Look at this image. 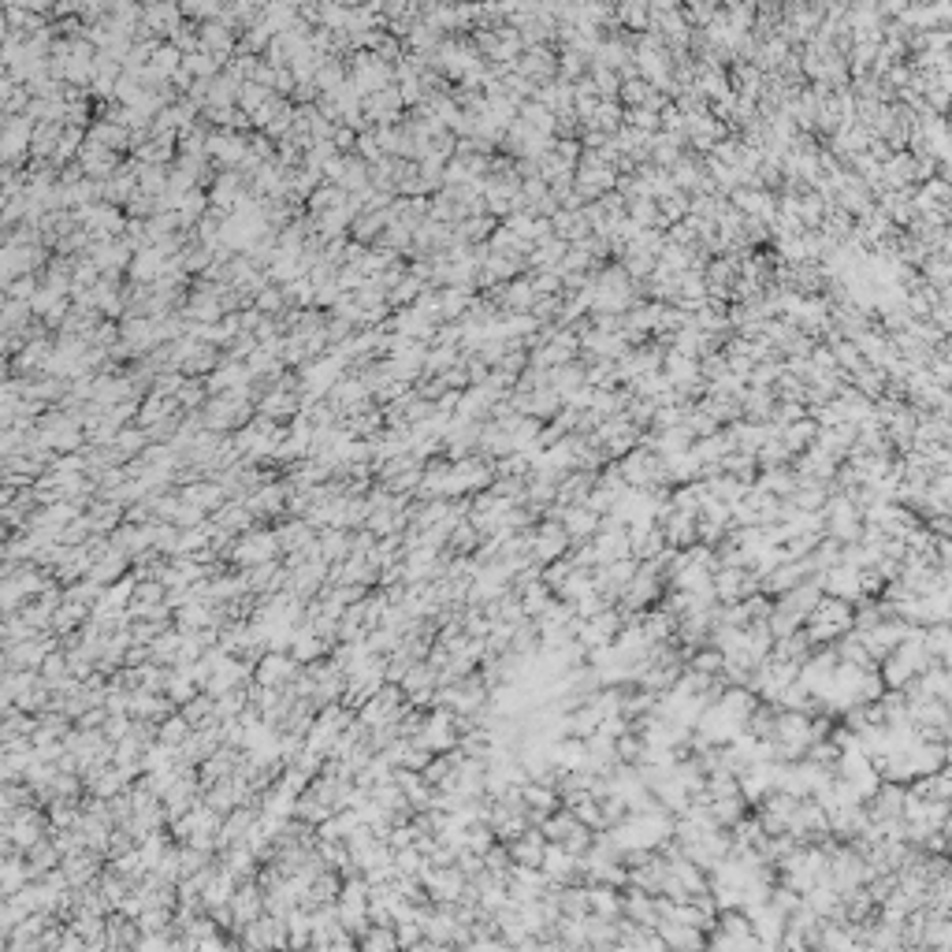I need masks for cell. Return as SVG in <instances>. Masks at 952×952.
Segmentation results:
<instances>
[{
    "label": "cell",
    "mask_w": 952,
    "mask_h": 952,
    "mask_svg": "<svg viewBox=\"0 0 952 952\" xmlns=\"http://www.w3.org/2000/svg\"><path fill=\"white\" fill-rule=\"evenodd\" d=\"M844 632H852V603L822 596L818 606L808 614V622H803V637L811 640V647H830Z\"/></svg>",
    "instance_id": "1"
},
{
    "label": "cell",
    "mask_w": 952,
    "mask_h": 952,
    "mask_svg": "<svg viewBox=\"0 0 952 952\" xmlns=\"http://www.w3.org/2000/svg\"><path fill=\"white\" fill-rule=\"evenodd\" d=\"M907 629L912 625H904L900 618H885V622H878L875 629H867V632H856L859 637V644H863V651H867V659H871L875 666L885 659V655H893L897 647H900V640L907 637Z\"/></svg>",
    "instance_id": "2"
},
{
    "label": "cell",
    "mask_w": 952,
    "mask_h": 952,
    "mask_svg": "<svg viewBox=\"0 0 952 952\" xmlns=\"http://www.w3.org/2000/svg\"><path fill=\"white\" fill-rule=\"evenodd\" d=\"M514 71L528 82H536V86H547V82L558 78V53L551 45H536V49H525L514 63Z\"/></svg>",
    "instance_id": "3"
},
{
    "label": "cell",
    "mask_w": 952,
    "mask_h": 952,
    "mask_svg": "<svg viewBox=\"0 0 952 952\" xmlns=\"http://www.w3.org/2000/svg\"><path fill=\"white\" fill-rule=\"evenodd\" d=\"M625 540H629L632 562H651L655 555H663V547H666L659 525H632V528H625Z\"/></svg>",
    "instance_id": "4"
},
{
    "label": "cell",
    "mask_w": 952,
    "mask_h": 952,
    "mask_svg": "<svg viewBox=\"0 0 952 952\" xmlns=\"http://www.w3.org/2000/svg\"><path fill=\"white\" fill-rule=\"evenodd\" d=\"M543 852H547V841H543V834L536 826H528L517 841L506 844V856H510L514 867H536V871H540Z\"/></svg>",
    "instance_id": "5"
},
{
    "label": "cell",
    "mask_w": 952,
    "mask_h": 952,
    "mask_svg": "<svg viewBox=\"0 0 952 952\" xmlns=\"http://www.w3.org/2000/svg\"><path fill=\"white\" fill-rule=\"evenodd\" d=\"M566 528V536H569V547H577V543H588L591 536L599 533V514H591L588 506H566V514L558 521Z\"/></svg>",
    "instance_id": "6"
},
{
    "label": "cell",
    "mask_w": 952,
    "mask_h": 952,
    "mask_svg": "<svg viewBox=\"0 0 952 952\" xmlns=\"http://www.w3.org/2000/svg\"><path fill=\"white\" fill-rule=\"evenodd\" d=\"M752 488L755 492H763L770 499H789L796 492V473H793V465H785V469H767V473H759L752 480Z\"/></svg>",
    "instance_id": "7"
},
{
    "label": "cell",
    "mask_w": 952,
    "mask_h": 952,
    "mask_svg": "<svg viewBox=\"0 0 952 952\" xmlns=\"http://www.w3.org/2000/svg\"><path fill=\"white\" fill-rule=\"evenodd\" d=\"M815 435H818V428H815V420L811 417H803V420H793V425H785V428H777V439H781V447H785L793 458L796 454H803L815 443Z\"/></svg>",
    "instance_id": "8"
},
{
    "label": "cell",
    "mask_w": 952,
    "mask_h": 952,
    "mask_svg": "<svg viewBox=\"0 0 952 952\" xmlns=\"http://www.w3.org/2000/svg\"><path fill=\"white\" fill-rule=\"evenodd\" d=\"M536 101L551 116H566V112H574V86L562 82V78H555V82H547V86L536 90Z\"/></svg>",
    "instance_id": "9"
},
{
    "label": "cell",
    "mask_w": 952,
    "mask_h": 952,
    "mask_svg": "<svg viewBox=\"0 0 952 952\" xmlns=\"http://www.w3.org/2000/svg\"><path fill=\"white\" fill-rule=\"evenodd\" d=\"M547 387H551L558 398H569L574 391L584 387V365L569 362V365H558V369H547Z\"/></svg>",
    "instance_id": "10"
},
{
    "label": "cell",
    "mask_w": 952,
    "mask_h": 952,
    "mask_svg": "<svg viewBox=\"0 0 952 952\" xmlns=\"http://www.w3.org/2000/svg\"><path fill=\"white\" fill-rule=\"evenodd\" d=\"M685 150H688V145H685V138H677V134H663V131H659V134L651 138V157H647V160H651L655 167H666V172H670V167L685 157Z\"/></svg>",
    "instance_id": "11"
},
{
    "label": "cell",
    "mask_w": 952,
    "mask_h": 952,
    "mask_svg": "<svg viewBox=\"0 0 952 952\" xmlns=\"http://www.w3.org/2000/svg\"><path fill=\"white\" fill-rule=\"evenodd\" d=\"M622 123H625V109H622V104L618 101H599L596 116H591L588 123H581V126H588V131H599L606 138H614L622 131Z\"/></svg>",
    "instance_id": "12"
},
{
    "label": "cell",
    "mask_w": 952,
    "mask_h": 952,
    "mask_svg": "<svg viewBox=\"0 0 952 952\" xmlns=\"http://www.w3.org/2000/svg\"><path fill=\"white\" fill-rule=\"evenodd\" d=\"M655 205H659V231H670L673 224H681L688 216V198L677 194V190H673V194H666V198H659Z\"/></svg>",
    "instance_id": "13"
},
{
    "label": "cell",
    "mask_w": 952,
    "mask_h": 952,
    "mask_svg": "<svg viewBox=\"0 0 952 952\" xmlns=\"http://www.w3.org/2000/svg\"><path fill=\"white\" fill-rule=\"evenodd\" d=\"M785 465H793V454L781 447V439H770L763 443V447L755 451V469L759 473H767V469H785Z\"/></svg>",
    "instance_id": "14"
},
{
    "label": "cell",
    "mask_w": 952,
    "mask_h": 952,
    "mask_svg": "<svg viewBox=\"0 0 952 952\" xmlns=\"http://www.w3.org/2000/svg\"><path fill=\"white\" fill-rule=\"evenodd\" d=\"M584 75H588V60L581 53H574V49H558V78L574 86V82H581Z\"/></svg>",
    "instance_id": "15"
},
{
    "label": "cell",
    "mask_w": 952,
    "mask_h": 952,
    "mask_svg": "<svg viewBox=\"0 0 952 952\" xmlns=\"http://www.w3.org/2000/svg\"><path fill=\"white\" fill-rule=\"evenodd\" d=\"M625 216L637 224L640 231H651V227H659V205H655V201H629L625 205Z\"/></svg>",
    "instance_id": "16"
},
{
    "label": "cell",
    "mask_w": 952,
    "mask_h": 952,
    "mask_svg": "<svg viewBox=\"0 0 952 952\" xmlns=\"http://www.w3.org/2000/svg\"><path fill=\"white\" fill-rule=\"evenodd\" d=\"M803 417H808V406H800V402H777L770 425L774 428H785V425H793V420H803Z\"/></svg>",
    "instance_id": "17"
}]
</instances>
